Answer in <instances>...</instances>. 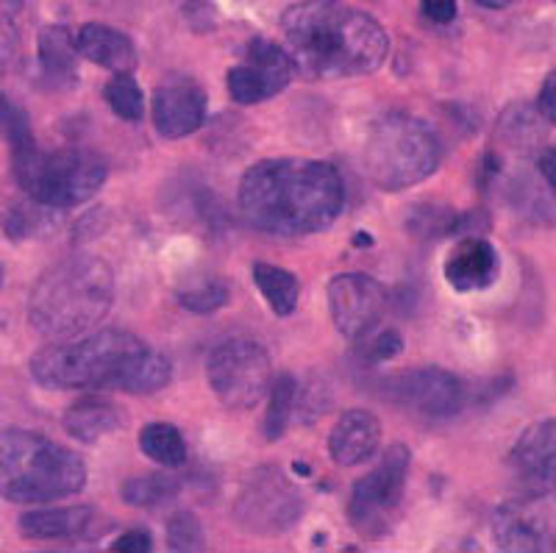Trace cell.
<instances>
[{"instance_id": "6da1fadb", "label": "cell", "mask_w": 556, "mask_h": 553, "mask_svg": "<svg viewBox=\"0 0 556 553\" xmlns=\"http://www.w3.org/2000/svg\"><path fill=\"white\" fill-rule=\"evenodd\" d=\"M31 376L45 390H109L151 395L173 378L170 359L121 328L42 348L31 359Z\"/></svg>"}, {"instance_id": "7a4b0ae2", "label": "cell", "mask_w": 556, "mask_h": 553, "mask_svg": "<svg viewBox=\"0 0 556 553\" xmlns=\"http://www.w3.org/2000/svg\"><path fill=\"white\" fill-rule=\"evenodd\" d=\"M240 212L256 231L273 237H309L329 228L345 206V187L329 162L265 159L240 181Z\"/></svg>"}, {"instance_id": "3957f363", "label": "cell", "mask_w": 556, "mask_h": 553, "mask_svg": "<svg viewBox=\"0 0 556 553\" xmlns=\"http://www.w3.org/2000/svg\"><path fill=\"white\" fill-rule=\"evenodd\" d=\"M287 56L306 78L370 76L390 53V37L379 20L342 0H304L281 17Z\"/></svg>"}, {"instance_id": "277c9868", "label": "cell", "mask_w": 556, "mask_h": 553, "mask_svg": "<svg viewBox=\"0 0 556 553\" xmlns=\"http://www.w3.org/2000/svg\"><path fill=\"white\" fill-rule=\"evenodd\" d=\"M114 276L106 259L73 253L42 273L28 298V321L42 337L76 340L112 312Z\"/></svg>"}, {"instance_id": "5b68a950", "label": "cell", "mask_w": 556, "mask_h": 553, "mask_svg": "<svg viewBox=\"0 0 556 553\" xmlns=\"http://www.w3.org/2000/svg\"><path fill=\"white\" fill-rule=\"evenodd\" d=\"M12 146V171L34 203L48 209H70L96 198L106 184V164L101 156L84 148L42 151L34 142L26 114L14 106L7 128Z\"/></svg>"}, {"instance_id": "8992f818", "label": "cell", "mask_w": 556, "mask_h": 553, "mask_svg": "<svg viewBox=\"0 0 556 553\" xmlns=\"http://www.w3.org/2000/svg\"><path fill=\"white\" fill-rule=\"evenodd\" d=\"M87 487V465L76 451L37 431H0V498L9 503H53Z\"/></svg>"}, {"instance_id": "52a82bcc", "label": "cell", "mask_w": 556, "mask_h": 553, "mask_svg": "<svg viewBox=\"0 0 556 553\" xmlns=\"http://www.w3.org/2000/svg\"><path fill=\"white\" fill-rule=\"evenodd\" d=\"M440 162L443 142L426 120L412 114H384L365 137L362 164L367 178L384 192H401L426 181Z\"/></svg>"}, {"instance_id": "ba28073f", "label": "cell", "mask_w": 556, "mask_h": 553, "mask_svg": "<svg viewBox=\"0 0 556 553\" xmlns=\"http://www.w3.org/2000/svg\"><path fill=\"white\" fill-rule=\"evenodd\" d=\"M412 453L404 442L390 445L379 465L359 478L348 501V520L365 540H381L395 528L401 517L409 478Z\"/></svg>"}, {"instance_id": "9c48e42d", "label": "cell", "mask_w": 556, "mask_h": 553, "mask_svg": "<svg viewBox=\"0 0 556 553\" xmlns=\"http://www.w3.org/2000/svg\"><path fill=\"white\" fill-rule=\"evenodd\" d=\"M206 378L223 406L251 409L270 390V353L253 340H226L208 353Z\"/></svg>"}, {"instance_id": "30bf717a", "label": "cell", "mask_w": 556, "mask_h": 553, "mask_svg": "<svg viewBox=\"0 0 556 553\" xmlns=\"http://www.w3.org/2000/svg\"><path fill=\"white\" fill-rule=\"evenodd\" d=\"M301 498L285 473L262 467L248 478L235 503V515L248 531L260 537L281 535L301 517Z\"/></svg>"}, {"instance_id": "8fae6325", "label": "cell", "mask_w": 556, "mask_h": 553, "mask_svg": "<svg viewBox=\"0 0 556 553\" xmlns=\"http://www.w3.org/2000/svg\"><path fill=\"white\" fill-rule=\"evenodd\" d=\"M292 76H295V67L281 45L270 42V39H251L242 62L228 70L226 84L231 101L253 106V103H265L285 92Z\"/></svg>"}, {"instance_id": "7c38bea8", "label": "cell", "mask_w": 556, "mask_h": 553, "mask_svg": "<svg viewBox=\"0 0 556 553\" xmlns=\"http://www.w3.org/2000/svg\"><path fill=\"white\" fill-rule=\"evenodd\" d=\"M329 312L345 340H359L379 326L387 312V292L365 273H342L329 281Z\"/></svg>"}, {"instance_id": "4fadbf2b", "label": "cell", "mask_w": 556, "mask_h": 553, "mask_svg": "<svg viewBox=\"0 0 556 553\" xmlns=\"http://www.w3.org/2000/svg\"><path fill=\"white\" fill-rule=\"evenodd\" d=\"M390 395L429 420H448L465 406V387L459 378L440 367L401 373L390 378Z\"/></svg>"}, {"instance_id": "5bb4252c", "label": "cell", "mask_w": 556, "mask_h": 553, "mask_svg": "<svg viewBox=\"0 0 556 553\" xmlns=\"http://www.w3.org/2000/svg\"><path fill=\"white\" fill-rule=\"evenodd\" d=\"M151 117L165 139L190 137L206 120V92L195 78L167 76L153 89Z\"/></svg>"}, {"instance_id": "9a60e30c", "label": "cell", "mask_w": 556, "mask_h": 553, "mask_svg": "<svg viewBox=\"0 0 556 553\" xmlns=\"http://www.w3.org/2000/svg\"><path fill=\"white\" fill-rule=\"evenodd\" d=\"M556 428L554 420H540L523 431L518 445L509 453L518 485L523 487V498H545L554 490L556 478Z\"/></svg>"}, {"instance_id": "2e32d148", "label": "cell", "mask_w": 556, "mask_h": 553, "mask_svg": "<svg viewBox=\"0 0 556 553\" xmlns=\"http://www.w3.org/2000/svg\"><path fill=\"white\" fill-rule=\"evenodd\" d=\"M531 501L538 498H523V503H509L501 506L493 517V537L501 551L518 553H540L554 551V528L551 517L543 512L531 510Z\"/></svg>"}, {"instance_id": "e0dca14e", "label": "cell", "mask_w": 556, "mask_h": 553, "mask_svg": "<svg viewBox=\"0 0 556 553\" xmlns=\"http://www.w3.org/2000/svg\"><path fill=\"white\" fill-rule=\"evenodd\" d=\"M443 276L456 292L486 290L501 276V256L484 237L473 234L451 248L443 264Z\"/></svg>"}, {"instance_id": "ac0fdd59", "label": "cell", "mask_w": 556, "mask_h": 553, "mask_svg": "<svg viewBox=\"0 0 556 553\" xmlns=\"http://www.w3.org/2000/svg\"><path fill=\"white\" fill-rule=\"evenodd\" d=\"M381 445V420L367 409H351L334 423L329 435L331 460L340 467L367 462Z\"/></svg>"}, {"instance_id": "d6986e66", "label": "cell", "mask_w": 556, "mask_h": 553, "mask_svg": "<svg viewBox=\"0 0 556 553\" xmlns=\"http://www.w3.org/2000/svg\"><path fill=\"white\" fill-rule=\"evenodd\" d=\"M76 48L78 56L112 73H131L137 67V48L131 37L103 23H87L76 34Z\"/></svg>"}, {"instance_id": "ffe728a7", "label": "cell", "mask_w": 556, "mask_h": 553, "mask_svg": "<svg viewBox=\"0 0 556 553\" xmlns=\"http://www.w3.org/2000/svg\"><path fill=\"white\" fill-rule=\"evenodd\" d=\"M123 426H126L123 409L101 401V398H84L62 415V428L67 431L70 440L84 442V445H96L103 437L121 431Z\"/></svg>"}, {"instance_id": "44dd1931", "label": "cell", "mask_w": 556, "mask_h": 553, "mask_svg": "<svg viewBox=\"0 0 556 553\" xmlns=\"http://www.w3.org/2000/svg\"><path fill=\"white\" fill-rule=\"evenodd\" d=\"M92 526H96V512L89 506L34 510L20 517V531L28 540H78V537H89Z\"/></svg>"}, {"instance_id": "7402d4cb", "label": "cell", "mask_w": 556, "mask_h": 553, "mask_svg": "<svg viewBox=\"0 0 556 553\" xmlns=\"http://www.w3.org/2000/svg\"><path fill=\"white\" fill-rule=\"evenodd\" d=\"M39 67L51 87H70L78 76V48L70 28L51 26L39 34Z\"/></svg>"}, {"instance_id": "603a6c76", "label": "cell", "mask_w": 556, "mask_h": 553, "mask_svg": "<svg viewBox=\"0 0 556 553\" xmlns=\"http://www.w3.org/2000/svg\"><path fill=\"white\" fill-rule=\"evenodd\" d=\"M251 276L256 290L262 292L267 306L273 309V315L290 317L295 312L298 301H301V281L290 271L270 262H253Z\"/></svg>"}, {"instance_id": "cb8c5ba5", "label": "cell", "mask_w": 556, "mask_h": 553, "mask_svg": "<svg viewBox=\"0 0 556 553\" xmlns=\"http://www.w3.org/2000/svg\"><path fill=\"white\" fill-rule=\"evenodd\" d=\"M139 451L167 470L184 467V462H187V442H184L181 431L170 423H148L139 431Z\"/></svg>"}, {"instance_id": "d4e9b609", "label": "cell", "mask_w": 556, "mask_h": 553, "mask_svg": "<svg viewBox=\"0 0 556 553\" xmlns=\"http://www.w3.org/2000/svg\"><path fill=\"white\" fill-rule=\"evenodd\" d=\"M298 378L292 373H281L270 381V401H267V412H265V437L267 440H278V437H285L287 426H290L292 415H295L298 409Z\"/></svg>"}, {"instance_id": "484cf974", "label": "cell", "mask_w": 556, "mask_h": 553, "mask_svg": "<svg viewBox=\"0 0 556 553\" xmlns=\"http://www.w3.org/2000/svg\"><path fill=\"white\" fill-rule=\"evenodd\" d=\"M178 490H181L178 478L167 476V473H148V476L128 478L121 487V498L137 510H156L170 498H176Z\"/></svg>"}, {"instance_id": "4316f807", "label": "cell", "mask_w": 556, "mask_h": 553, "mask_svg": "<svg viewBox=\"0 0 556 553\" xmlns=\"http://www.w3.org/2000/svg\"><path fill=\"white\" fill-rule=\"evenodd\" d=\"M103 98H106L109 109L128 123H137L146 114V98H142V89L134 81L131 73H114L103 87Z\"/></svg>"}, {"instance_id": "83f0119b", "label": "cell", "mask_w": 556, "mask_h": 553, "mask_svg": "<svg viewBox=\"0 0 556 553\" xmlns=\"http://www.w3.org/2000/svg\"><path fill=\"white\" fill-rule=\"evenodd\" d=\"M178 303L192 315H215L228 303V284L220 278H198L178 290Z\"/></svg>"}, {"instance_id": "f1b7e54d", "label": "cell", "mask_w": 556, "mask_h": 553, "mask_svg": "<svg viewBox=\"0 0 556 553\" xmlns=\"http://www.w3.org/2000/svg\"><path fill=\"white\" fill-rule=\"evenodd\" d=\"M51 212H59V209H48V206H42V203H34V201L28 203V206L12 209V214L7 217V226H3V231H7V237L14 239V242L39 237V234L48 231V228L53 226Z\"/></svg>"}, {"instance_id": "f546056e", "label": "cell", "mask_w": 556, "mask_h": 553, "mask_svg": "<svg viewBox=\"0 0 556 553\" xmlns=\"http://www.w3.org/2000/svg\"><path fill=\"white\" fill-rule=\"evenodd\" d=\"M26 0H0V76L17 64L20 28L17 17L23 14Z\"/></svg>"}, {"instance_id": "4dcf8cb0", "label": "cell", "mask_w": 556, "mask_h": 553, "mask_svg": "<svg viewBox=\"0 0 556 553\" xmlns=\"http://www.w3.org/2000/svg\"><path fill=\"white\" fill-rule=\"evenodd\" d=\"M167 542L173 551H201L203 548V526L192 512L178 510L167 520Z\"/></svg>"}, {"instance_id": "1f68e13d", "label": "cell", "mask_w": 556, "mask_h": 553, "mask_svg": "<svg viewBox=\"0 0 556 553\" xmlns=\"http://www.w3.org/2000/svg\"><path fill=\"white\" fill-rule=\"evenodd\" d=\"M501 131L509 142L515 146L529 148L531 139L538 137V123H534V114L529 106H509L504 114V123H501Z\"/></svg>"}, {"instance_id": "d6a6232c", "label": "cell", "mask_w": 556, "mask_h": 553, "mask_svg": "<svg viewBox=\"0 0 556 553\" xmlns=\"http://www.w3.org/2000/svg\"><path fill=\"white\" fill-rule=\"evenodd\" d=\"M370 359L374 362H387V359H395L401 356V351H404V337H401L395 328H387V331L376 334L374 340H370Z\"/></svg>"}, {"instance_id": "836d02e7", "label": "cell", "mask_w": 556, "mask_h": 553, "mask_svg": "<svg viewBox=\"0 0 556 553\" xmlns=\"http://www.w3.org/2000/svg\"><path fill=\"white\" fill-rule=\"evenodd\" d=\"M153 548V537L151 531H146V528H131V531H126V535H121L117 540L109 545V551L112 553H146Z\"/></svg>"}, {"instance_id": "e575fe53", "label": "cell", "mask_w": 556, "mask_h": 553, "mask_svg": "<svg viewBox=\"0 0 556 553\" xmlns=\"http://www.w3.org/2000/svg\"><path fill=\"white\" fill-rule=\"evenodd\" d=\"M420 9L437 26H448L456 20V0H420Z\"/></svg>"}, {"instance_id": "d590c367", "label": "cell", "mask_w": 556, "mask_h": 553, "mask_svg": "<svg viewBox=\"0 0 556 553\" xmlns=\"http://www.w3.org/2000/svg\"><path fill=\"white\" fill-rule=\"evenodd\" d=\"M554 84H556V76L554 73H548V78H545L543 84V92H540V103H538V112L540 117L548 120V123H554L556 120V92H554Z\"/></svg>"}, {"instance_id": "8d00e7d4", "label": "cell", "mask_w": 556, "mask_h": 553, "mask_svg": "<svg viewBox=\"0 0 556 553\" xmlns=\"http://www.w3.org/2000/svg\"><path fill=\"white\" fill-rule=\"evenodd\" d=\"M538 167H540V176H543L545 181H548V187L554 189L556 187V153H554V148H545V151L540 153Z\"/></svg>"}, {"instance_id": "74e56055", "label": "cell", "mask_w": 556, "mask_h": 553, "mask_svg": "<svg viewBox=\"0 0 556 553\" xmlns=\"http://www.w3.org/2000/svg\"><path fill=\"white\" fill-rule=\"evenodd\" d=\"M12 114H14L12 101H9L7 95L0 92V134H7L9 123H12Z\"/></svg>"}, {"instance_id": "f35d334b", "label": "cell", "mask_w": 556, "mask_h": 553, "mask_svg": "<svg viewBox=\"0 0 556 553\" xmlns=\"http://www.w3.org/2000/svg\"><path fill=\"white\" fill-rule=\"evenodd\" d=\"M479 3L486 9H506V7H513L515 0H479Z\"/></svg>"}, {"instance_id": "ab89813d", "label": "cell", "mask_w": 556, "mask_h": 553, "mask_svg": "<svg viewBox=\"0 0 556 553\" xmlns=\"http://www.w3.org/2000/svg\"><path fill=\"white\" fill-rule=\"evenodd\" d=\"M3 278H7V271H3V264H0V287H3Z\"/></svg>"}]
</instances>
